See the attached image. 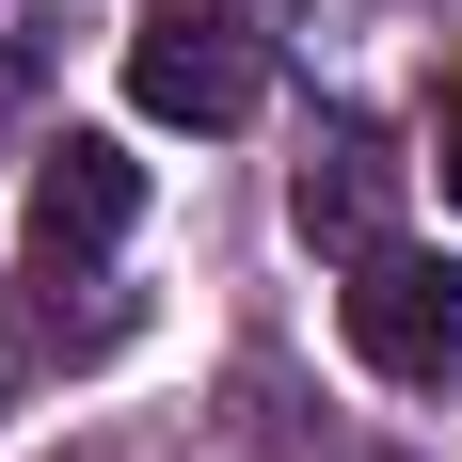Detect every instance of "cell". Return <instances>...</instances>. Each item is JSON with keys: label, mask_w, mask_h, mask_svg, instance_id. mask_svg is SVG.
Segmentation results:
<instances>
[{"label": "cell", "mask_w": 462, "mask_h": 462, "mask_svg": "<svg viewBox=\"0 0 462 462\" xmlns=\"http://www.w3.org/2000/svg\"><path fill=\"white\" fill-rule=\"evenodd\" d=\"M335 319H351V351H367L383 383H447V367H462V272H447V255H415V239L351 255Z\"/></svg>", "instance_id": "6da1fadb"}, {"label": "cell", "mask_w": 462, "mask_h": 462, "mask_svg": "<svg viewBox=\"0 0 462 462\" xmlns=\"http://www.w3.org/2000/svg\"><path fill=\"white\" fill-rule=\"evenodd\" d=\"M128 96L160 112V128H239L255 96H272V64H255V32L239 16H191V0H160L128 48Z\"/></svg>", "instance_id": "7a4b0ae2"}, {"label": "cell", "mask_w": 462, "mask_h": 462, "mask_svg": "<svg viewBox=\"0 0 462 462\" xmlns=\"http://www.w3.org/2000/svg\"><path fill=\"white\" fill-rule=\"evenodd\" d=\"M128 224H143V160H128L112 128H64V143L32 160V272H96Z\"/></svg>", "instance_id": "3957f363"}, {"label": "cell", "mask_w": 462, "mask_h": 462, "mask_svg": "<svg viewBox=\"0 0 462 462\" xmlns=\"http://www.w3.org/2000/svg\"><path fill=\"white\" fill-rule=\"evenodd\" d=\"M287 208H303L319 255H383V239H399V143L383 128H319V160L287 176Z\"/></svg>", "instance_id": "277c9868"}, {"label": "cell", "mask_w": 462, "mask_h": 462, "mask_svg": "<svg viewBox=\"0 0 462 462\" xmlns=\"http://www.w3.org/2000/svg\"><path fill=\"white\" fill-rule=\"evenodd\" d=\"M447 208H462V96H447Z\"/></svg>", "instance_id": "5b68a950"}, {"label": "cell", "mask_w": 462, "mask_h": 462, "mask_svg": "<svg viewBox=\"0 0 462 462\" xmlns=\"http://www.w3.org/2000/svg\"><path fill=\"white\" fill-rule=\"evenodd\" d=\"M191 16H239V0H191Z\"/></svg>", "instance_id": "8992f818"}]
</instances>
